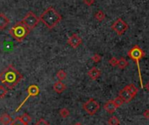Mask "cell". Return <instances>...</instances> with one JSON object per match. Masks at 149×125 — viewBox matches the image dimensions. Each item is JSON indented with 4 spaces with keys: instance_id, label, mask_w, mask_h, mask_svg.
<instances>
[{
    "instance_id": "6da1fadb",
    "label": "cell",
    "mask_w": 149,
    "mask_h": 125,
    "mask_svg": "<svg viewBox=\"0 0 149 125\" xmlns=\"http://www.w3.org/2000/svg\"><path fill=\"white\" fill-rule=\"evenodd\" d=\"M22 79L23 75L12 65H9L0 74V81L8 89L14 88Z\"/></svg>"
},
{
    "instance_id": "7a4b0ae2",
    "label": "cell",
    "mask_w": 149,
    "mask_h": 125,
    "mask_svg": "<svg viewBox=\"0 0 149 125\" xmlns=\"http://www.w3.org/2000/svg\"><path fill=\"white\" fill-rule=\"evenodd\" d=\"M39 19L49 30H51L62 21V16L54 7L50 6L41 13Z\"/></svg>"
},
{
    "instance_id": "3957f363",
    "label": "cell",
    "mask_w": 149,
    "mask_h": 125,
    "mask_svg": "<svg viewBox=\"0 0 149 125\" xmlns=\"http://www.w3.org/2000/svg\"><path fill=\"white\" fill-rule=\"evenodd\" d=\"M127 55L131 60H133L136 63V65H137L138 77H140V88L143 89L144 88V85H143V80H142V77H141V71H140V60L142 59L145 56L144 51L138 45H135L133 47H132L130 50L128 51Z\"/></svg>"
},
{
    "instance_id": "277c9868",
    "label": "cell",
    "mask_w": 149,
    "mask_h": 125,
    "mask_svg": "<svg viewBox=\"0 0 149 125\" xmlns=\"http://www.w3.org/2000/svg\"><path fill=\"white\" fill-rule=\"evenodd\" d=\"M30 31L31 30L20 21L9 30V33L12 35L13 39L20 42L27 37V35L30 33Z\"/></svg>"
},
{
    "instance_id": "5b68a950",
    "label": "cell",
    "mask_w": 149,
    "mask_h": 125,
    "mask_svg": "<svg viewBox=\"0 0 149 125\" xmlns=\"http://www.w3.org/2000/svg\"><path fill=\"white\" fill-rule=\"evenodd\" d=\"M83 109L89 116H94L100 109V104H99V102L93 98H89L85 103H83Z\"/></svg>"
},
{
    "instance_id": "8992f818",
    "label": "cell",
    "mask_w": 149,
    "mask_h": 125,
    "mask_svg": "<svg viewBox=\"0 0 149 125\" xmlns=\"http://www.w3.org/2000/svg\"><path fill=\"white\" fill-rule=\"evenodd\" d=\"M39 21H41V19H39V18H38L36 16L35 13H33V12H28L26 16L23 18V19L21 20V22L26 26L30 30H33L34 29L38 24L39 23Z\"/></svg>"
},
{
    "instance_id": "52a82bcc",
    "label": "cell",
    "mask_w": 149,
    "mask_h": 125,
    "mask_svg": "<svg viewBox=\"0 0 149 125\" xmlns=\"http://www.w3.org/2000/svg\"><path fill=\"white\" fill-rule=\"evenodd\" d=\"M128 27H129L128 25L121 18H118L116 21L112 25V29L118 36L123 35L126 32V30L128 29Z\"/></svg>"
},
{
    "instance_id": "ba28073f",
    "label": "cell",
    "mask_w": 149,
    "mask_h": 125,
    "mask_svg": "<svg viewBox=\"0 0 149 125\" xmlns=\"http://www.w3.org/2000/svg\"><path fill=\"white\" fill-rule=\"evenodd\" d=\"M27 93H28V95H27V96L26 97V99L21 102V104L20 105L18 106V108L16 109V111H18L19 109H21V107L24 105L25 104V102L30 98V97H32V96H38L39 94V87L38 86H36V85H30L29 87H28V88H27Z\"/></svg>"
},
{
    "instance_id": "9c48e42d",
    "label": "cell",
    "mask_w": 149,
    "mask_h": 125,
    "mask_svg": "<svg viewBox=\"0 0 149 125\" xmlns=\"http://www.w3.org/2000/svg\"><path fill=\"white\" fill-rule=\"evenodd\" d=\"M82 43H83L82 38L79 35H77L76 33H74L73 35H71L68 39V44L74 49L77 48L79 46H81Z\"/></svg>"
},
{
    "instance_id": "30bf717a",
    "label": "cell",
    "mask_w": 149,
    "mask_h": 125,
    "mask_svg": "<svg viewBox=\"0 0 149 125\" xmlns=\"http://www.w3.org/2000/svg\"><path fill=\"white\" fill-rule=\"evenodd\" d=\"M118 96H120L122 98V100L125 101V103L130 102L134 97L132 96V94L129 92L125 88H122L120 91L118 92Z\"/></svg>"
},
{
    "instance_id": "8fae6325",
    "label": "cell",
    "mask_w": 149,
    "mask_h": 125,
    "mask_svg": "<svg viewBox=\"0 0 149 125\" xmlns=\"http://www.w3.org/2000/svg\"><path fill=\"white\" fill-rule=\"evenodd\" d=\"M100 75H101V71L96 67H93L92 68H91L88 71V76L92 80H97L99 77H100Z\"/></svg>"
},
{
    "instance_id": "7c38bea8",
    "label": "cell",
    "mask_w": 149,
    "mask_h": 125,
    "mask_svg": "<svg viewBox=\"0 0 149 125\" xmlns=\"http://www.w3.org/2000/svg\"><path fill=\"white\" fill-rule=\"evenodd\" d=\"M104 109L109 114H113L117 110V107L115 105V103H114L113 101H109L104 105Z\"/></svg>"
},
{
    "instance_id": "4fadbf2b",
    "label": "cell",
    "mask_w": 149,
    "mask_h": 125,
    "mask_svg": "<svg viewBox=\"0 0 149 125\" xmlns=\"http://www.w3.org/2000/svg\"><path fill=\"white\" fill-rule=\"evenodd\" d=\"M53 88H54V92H56L57 94H62L66 89V86L62 80H59V81L54 82Z\"/></svg>"
},
{
    "instance_id": "5bb4252c",
    "label": "cell",
    "mask_w": 149,
    "mask_h": 125,
    "mask_svg": "<svg viewBox=\"0 0 149 125\" xmlns=\"http://www.w3.org/2000/svg\"><path fill=\"white\" fill-rule=\"evenodd\" d=\"M10 23V19L4 14L0 13V30H4Z\"/></svg>"
},
{
    "instance_id": "9a60e30c",
    "label": "cell",
    "mask_w": 149,
    "mask_h": 125,
    "mask_svg": "<svg viewBox=\"0 0 149 125\" xmlns=\"http://www.w3.org/2000/svg\"><path fill=\"white\" fill-rule=\"evenodd\" d=\"M12 119L11 116L8 114H3L1 116H0V122L3 125H9L10 123H12Z\"/></svg>"
},
{
    "instance_id": "2e32d148",
    "label": "cell",
    "mask_w": 149,
    "mask_h": 125,
    "mask_svg": "<svg viewBox=\"0 0 149 125\" xmlns=\"http://www.w3.org/2000/svg\"><path fill=\"white\" fill-rule=\"evenodd\" d=\"M125 88L132 94V96H133V97H135V96H137V94H138V88H137L134 84H129V85L125 86Z\"/></svg>"
},
{
    "instance_id": "e0dca14e",
    "label": "cell",
    "mask_w": 149,
    "mask_h": 125,
    "mask_svg": "<svg viewBox=\"0 0 149 125\" xmlns=\"http://www.w3.org/2000/svg\"><path fill=\"white\" fill-rule=\"evenodd\" d=\"M128 66V61L125 58H120L118 60V64L117 67L120 69H125Z\"/></svg>"
},
{
    "instance_id": "ac0fdd59",
    "label": "cell",
    "mask_w": 149,
    "mask_h": 125,
    "mask_svg": "<svg viewBox=\"0 0 149 125\" xmlns=\"http://www.w3.org/2000/svg\"><path fill=\"white\" fill-rule=\"evenodd\" d=\"M95 18L96 20H97V21L99 22H101L103 21V20L105 18V14L103 11H98L97 12H96L95 14Z\"/></svg>"
},
{
    "instance_id": "d6986e66",
    "label": "cell",
    "mask_w": 149,
    "mask_h": 125,
    "mask_svg": "<svg viewBox=\"0 0 149 125\" xmlns=\"http://www.w3.org/2000/svg\"><path fill=\"white\" fill-rule=\"evenodd\" d=\"M120 124V121L118 120L117 116H111L108 120V125H119Z\"/></svg>"
},
{
    "instance_id": "ffe728a7",
    "label": "cell",
    "mask_w": 149,
    "mask_h": 125,
    "mask_svg": "<svg viewBox=\"0 0 149 125\" xmlns=\"http://www.w3.org/2000/svg\"><path fill=\"white\" fill-rule=\"evenodd\" d=\"M56 76H57V78L59 79V80H62V81L63 80H65V79L67 78V73H66L64 70L61 69V70H59V71L57 72Z\"/></svg>"
},
{
    "instance_id": "44dd1931",
    "label": "cell",
    "mask_w": 149,
    "mask_h": 125,
    "mask_svg": "<svg viewBox=\"0 0 149 125\" xmlns=\"http://www.w3.org/2000/svg\"><path fill=\"white\" fill-rule=\"evenodd\" d=\"M69 110L68 109H66V108H63V109H60V111H59V115H60V116H61L62 118H67L68 116H69Z\"/></svg>"
},
{
    "instance_id": "7402d4cb",
    "label": "cell",
    "mask_w": 149,
    "mask_h": 125,
    "mask_svg": "<svg viewBox=\"0 0 149 125\" xmlns=\"http://www.w3.org/2000/svg\"><path fill=\"white\" fill-rule=\"evenodd\" d=\"M9 125H28V123L25 122L24 121H22V119L19 117H16L14 121L12 122V123H10Z\"/></svg>"
},
{
    "instance_id": "603a6c76",
    "label": "cell",
    "mask_w": 149,
    "mask_h": 125,
    "mask_svg": "<svg viewBox=\"0 0 149 125\" xmlns=\"http://www.w3.org/2000/svg\"><path fill=\"white\" fill-rule=\"evenodd\" d=\"M8 93V88L5 86H0V99H3Z\"/></svg>"
},
{
    "instance_id": "cb8c5ba5",
    "label": "cell",
    "mask_w": 149,
    "mask_h": 125,
    "mask_svg": "<svg viewBox=\"0 0 149 125\" xmlns=\"http://www.w3.org/2000/svg\"><path fill=\"white\" fill-rule=\"evenodd\" d=\"M113 101H114V103H115V105L118 108V107H120V106H122L123 104L125 103V101L122 100V98L120 97V96H117V97H116L114 100H113Z\"/></svg>"
},
{
    "instance_id": "d4e9b609",
    "label": "cell",
    "mask_w": 149,
    "mask_h": 125,
    "mask_svg": "<svg viewBox=\"0 0 149 125\" xmlns=\"http://www.w3.org/2000/svg\"><path fill=\"white\" fill-rule=\"evenodd\" d=\"M109 63L112 67H117V64H118V60L116 58V57H112L109 60Z\"/></svg>"
},
{
    "instance_id": "484cf974",
    "label": "cell",
    "mask_w": 149,
    "mask_h": 125,
    "mask_svg": "<svg viewBox=\"0 0 149 125\" xmlns=\"http://www.w3.org/2000/svg\"><path fill=\"white\" fill-rule=\"evenodd\" d=\"M20 118L22 119V121H24L26 123H29L30 122H31V120H32L31 116H30L29 115H27V114H23L22 116H20Z\"/></svg>"
},
{
    "instance_id": "4316f807",
    "label": "cell",
    "mask_w": 149,
    "mask_h": 125,
    "mask_svg": "<svg viewBox=\"0 0 149 125\" xmlns=\"http://www.w3.org/2000/svg\"><path fill=\"white\" fill-rule=\"evenodd\" d=\"M91 60L95 62V63H97V62L101 61V60H102V56H101V55H99V54H95L91 57Z\"/></svg>"
},
{
    "instance_id": "83f0119b",
    "label": "cell",
    "mask_w": 149,
    "mask_h": 125,
    "mask_svg": "<svg viewBox=\"0 0 149 125\" xmlns=\"http://www.w3.org/2000/svg\"><path fill=\"white\" fill-rule=\"evenodd\" d=\"M35 125H50V124H49V122L47 121H46L45 119L41 118L36 122Z\"/></svg>"
},
{
    "instance_id": "f1b7e54d",
    "label": "cell",
    "mask_w": 149,
    "mask_h": 125,
    "mask_svg": "<svg viewBox=\"0 0 149 125\" xmlns=\"http://www.w3.org/2000/svg\"><path fill=\"white\" fill-rule=\"evenodd\" d=\"M83 3L88 6H91L95 3V0H83Z\"/></svg>"
},
{
    "instance_id": "f546056e",
    "label": "cell",
    "mask_w": 149,
    "mask_h": 125,
    "mask_svg": "<svg viewBox=\"0 0 149 125\" xmlns=\"http://www.w3.org/2000/svg\"><path fill=\"white\" fill-rule=\"evenodd\" d=\"M143 116H144L146 119H149V109H146V110L143 112Z\"/></svg>"
},
{
    "instance_id": "4dcf8cb0",
    "label": "cell",
    "mask_w": 149,
    "mask_h": 125,
    "mask_svg": "<svg viewBox=\"0 0 149 125\" xmlns=\"http://www.w3.org/2000/svg\"><path fill=\"white\" fill-rule=\"evenodd\" d=\"M144 88H145L147 91H149V81H147V82H146V84H145Z\"/></svg>"
},
{
    "instance_id": "1f68e13d",
    "label": "cell",
    "mask_w": 149,
    "mask_h": 125,
    "mask_svg": "<svg viewBox=\"0 0 149 125\" xmlns=\"http://www.w3.org/2000/svg\"><path fill=\"white\" fill-rule=\"evenodd\" d=\"M74 125H83L82 123H80V122H76V123H75Z\"/></svg>"
}]
</instances>
